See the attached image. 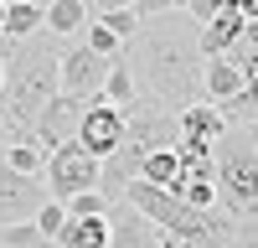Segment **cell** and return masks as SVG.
<instances>
[{
	"label": "cell",
	"instance_id": "cell-1",
	"mask_svg": "<svg viewBox=\"0 0 258 248\" xmlns=\"http://www.w3.org/2000/svg\"><path fill=\"white\" fill-rule=\"evenodd\" d=\"M124 62L135 73L140 98L160 109H186L202 98V47H197V21L186 11H160L140 21L135 41L124 47Z\"/></svg>",
	"mask_w": 258,
	"mask_h": 248
},
{
	"label": "cell",
	"instance_id": "cell-2",
	"mask_svg": "<svg viewBox=\"0 0 258 248\" xmlns=\"http://www.w3.org/2000/svg\"><path fill=\"white\" fill-rule=\"evenodd\" d=\"M57 57L62 47L52 36H26L0 57L6 62V88H0V109H6L16 140H31V124L41 114V103L57 93Z\"/></svg>",
	"mask_w": 258,
	"mask_h": 248
},
{
	"label": "cell",
	"instance_id": "cell-3",
	"mask_svg": "<svg viewBox=\"0 0 258 248\" xmlns=\"http://www.w3.org/2000/svg\"><path fill=\"white\" fill-rule=\"evenodd\" d=\"M124 207H135L145 222H155L160 233H170L176 243L186 248H227L232 243V217L227 212H197V207H186L176 192H160V186H145V181H129L119 192Z\"/></svg>",
	"mask_w": 258,
	"mask_h": 248
},
{
	"label": "cell",
	"instance_id": "cell-4",
	"mask_svg": "<svg viewBox=\"0 0 258 248\" xmlns=\"http://www.w3.org/2000/svg\"><path fill=\"white\" fill-rule=\"evenodd\" d=\"M222 150H217V165H212V181H222L227 192V207L232 217H253L258 207V171H253V124H243V130H222Z\"/></svg>",
	"mask_w": 258,
	"mask_h": 248
},
{
	"label": "cell",
	"instance_id": "cell-5",
	"mask_svg": "<svg viewBox=\"0 0 258 248\" xmlns=\"http://www.w3.org/2000/svg\"><path fill=\"white\" fill-rule=\"evenodd\" d=\"M41 186H47L52 202H68L78 192H98V160L83 150L78 140L57 145V150L47 155V165H41Z\"/></svg>",
	"mask_w": 258,
	"mask_h": 248
},
{
	"label": "cell",
	"instance_id": "cell-6",
	"mask_svg": "<svg viewBox=\"0 0 258 248\" xmlns=\"http://www.w3.org/2000/svg\"><path fill=\"white\" fill-rule=\"evenodd\" d=\"M78 119H83V98H68V93H52L47 103H41V114L31 124V145L41 155H52L57 145H68L78 135Z\"/></svg>",
	"mask_w": 258,
	"mask_h": 248
},
{
	"label": "cell",
	"instance_id": "cell-7",
	"mask_svg": "<svg viewBox=\"0 0 258 248\" xmlns=\"http://www.w3.org/2000/svg\"><path fill=\"white\" fill-rule=\"evenodd\" d=\"M119 135H124V109H114V103H103V98H88L83 103V119H78V145L88 150L93 160H103L119 145Z\"/></svg>",
	"mask_w": 258,
	"mask_h": 248
},
{
	"label": "cell",
	"instance_id": "cell-8",
	"mask_svg": "<svg viewBox=\"0 0 258 248\" xmlns=\"http://www.w3.org/2000/svg\"><path fill=\"white\" fill-rule=\"evenodd\" d=\"M103 73H109V62L93 57L88 47H62V57H57V93L88 103V98H98Z\"/></svg>",
	"mask_w": 258,
	"mask_h": 248
},
{
	"label": "cell",
	"instance_id": "cell-9",
	"mask_svg": "<svg viewBox=\"0 0 258 248\" xmlns=\"http://www.w3.org/2000/svg\"><path fill=\"white\" fill-rule=\"evenodd\" d=\"M41 202H47V186H41V176H21V171H11V165L0 160V227H11V222H31Z\"/></svg>",
	"mask_w": 258,
	"mask_h": 248
},
{
	"label": "cell",
	"instance_id": "cell-10",
	"mask_svg": "<svg viewBox=\"0 0 258 248\" xmlns=\"http://www.w3.org/2000/svg\"><path fill=\"white\" fill-rule=\"evenodd\" d=\"M222 114H217V103H207V98H197V103H186V109H176V150H197V155H207L212 145L222 140Z\"/></svg>",
	"mask_w": 258,
	"mask_h": 248
},
{
	"label": "cell",
	"instance_id": "cell-11",
	"mask_svg": "<svg viewBox=\"0 0 258 248\" xmlns=\"http://www.w3.org/2000/svg\"><path fill=\"white\" fill-rule=\"evenodd\" d=\"M238 88H248V83H243V73L232 68L227 57H202V98L207 103H222V98H232Z\"/></svg>",
	"mask_w": 258,
	"mask_h": 248
},
{
	"label": "cell",
	"instance_id": "cell-12",
	"mask_svg": "<svg viewBox=\"0 0 258 248\" xmlns=\"http://www.w3.org/2000/svg\"><path fill=\"white\" fill-rule=\"evenodd\" d=\"M41 31V0H6V21H0V41L16 47Z\"/></svg>",
	"mask_w": 258,
	"mask_h": 248
},
{
	"label": "cell",
	"instance_id": "cell-13",
	"mask_svg": "<svg viewBox=\"0 0 258 248\" xmlns=\"http://www.w3.org/2000/svg\"><path fill=\"white\" fill-rule=\"evenodd\" d=\"M52 248H109V217H68Z\"/></svg>",
	"mask_w": 258,
	"mask_h": 248
},
{
	"label": "cell",
	"instance_id": "cell-14",
	"mask_svg": "<svg viewBox=\"0 0 258 248\" xmlns=\"http://www.w3.org/2000/svg\"><path fill=\"white\" fill-rule=\"evenodd\" d=\"M98 98L114 103V109H135V103H140V88H135V73H129L124 52L109 62V73H103V83H98Z\"/></svg>",
	"mask_w": 258,
	"mask_h": 248
},
{
	"label": "cell",
	"instance_id": "cell-15",
	"mask_svg": "<svg viewBox=\"0 0 258 248\" xmlns=\"http://www.w3.org/2000/svg\"><path fill=\"white\" fill-rule=\"evenodd\" d=\"M119 207H124V202H119ZM109 248H155V243H150V222L135 212V207L109 212Z\"/></svg>",
	"mask_w": 258,
	"mask_h": 248
},
{
	"label": "cell",
	"instance_id": "cell-16",
	"mask_svg": "<svg viewBox=\"0 0 258 248\" xmlns=\"http://www.w3.org/2000/svg\"><path fill=\"white\" fill-rule=\"evenodd\" d=\"M41 26L52 36H78L88 26V6H83V0H47V6H41Z\"/></svg>",
	"mask_w": 258,
	"mask_h": 248
},
{
	"label": "cell",
	"instance_id": "cell-17",
	"mask_svg": "<svg viewBox=\"0 0 258 248\" xmlns=\"http://www.w3.org/2000/svg\"><path fill=\"white\" fill-rule=\"evenodd\" d=\"M176 176H181V155H176V145H170V150H150V155L140 160V176H135V181L170 192V181H176Z\"/></svg>",
	"mask_w": 258,
	"mask_h": 248
},
{
	"label": "cell",
	"instance_id": "cell-18",
	"mask_svg": "<svg viewBox=\"0 0 258 248\" xmlns=\"http://www.w3.org/2000/svg\"><path fill=\"white\" fill-rule=\"evenodd\" d=\"M0 160H6L11 171H21V176H41V165H47V155H41L31 140H16V145H6V150H0Z\"/></svg>",
	"mask_w": 258,
	"mask_h": 248
},
{
	"label": "cell",
	"instance_id": "cell-19",
	"mask_svg": "<svg viewBox=\"0 0 258 248\" xmlns=\"http://www.w3.org/2000/svg\"><path fill=\"white\" fill-rule=\"evenodd\" d=\"M253 109H258V98H253V88H238L232 98H222V103H217V114H222V124H232V130H243V124H253Z\"/></svg>",
	"mask_w": 258,
	"mask_h": 248
},
{
	"label": "cell",
	"instance_id": "cell-20",
	"mask_svg": "<svg viewBox=\"0 0 258 248\" xmlns=\"http://www.w3.org/2000/svg\"><path fill=\"white\" fill-rule=\"evenodd\" d=\"M98 26L103 31H114V41H119V47H129V41H135V31H140V16L135 11H98Z\"/></svg>",
	"mask_w": 258,
	"mask_h": 248
},
{
	"label": "cell",
	"instance_id": "cell-21",
	"mask_svg": "<svg viewBox=\"0 0 258 248\" xmlns=\"http://www.w3.org/2000/svg\"><path fill=\"white\" fill-rule=\"evenodd\" d=\"M0 248H52V243L36 233V222H11L0 227Z\"/></svg>",
	"mask_w": 258,
	"mask_h": 248
},
{
	"label": "cell",
	"instance_id": "cell-22",
	"mask_svg": "<svg viewBox=\"0 0 258 248\" xmlns=\"http://www.w3.org/2000/svg\"><path fill=\"white\" fill-rule=\"evenodd\" d=\"M31 222H36V233H41V238L52 243V238L62 233V222H68V207H62V202H52V197H47V202L36 207V217H31Z\"/></svg>",
	"mask_w": 258,
	"mask_h": 248
},
{
	"label": "cell",
	"instance_id": "cell-23",
	"mask_svg": "<svg viewBox=\"0 0 258 248\" xmlns=\"http://www.w3.org/2000/svg\"><path fill=\"white\" fill-rule=\"evenodd\" d=\"M62 207H68V217H109L114 212V202H103L98 192H78V197H68Z\"/></svg>",
	"mask_w": 258,
	"mask_h": 248
},
{
	"label": "cell",
	"instance_id": "cell-24",
	"mask_svg": "<svg viewBox=\"0 0 258 248\" xmlns=\"http://www.w3.org/2000/svg\"><path fill=\"white\" fill-rule=\"evenodd\" d=\"M129 11H135L140 21H150V16H160V11H181V0H135Z\"/></svg>",
	"mask_w": 258,
	"mask_h": 248
},
{
	"label": "cell",
	"instance_id": "cell-25",
	"mask_svg": "<svg viewBox=\"0 0 258 248\" xmlns=\"http://www.w3.org/2000/svg\"><path fill=\"white\" fill-rule=\"evenodd\" d=\"M217 6H222V0H181V11H186L191 21H197V26H202V21H207L212 11H217Z\"/></svg>",
	"mask_w": 258,
	"mask_h": 248
},
{
	"label": "cell",
	"instance_id": "cell-26",
	"mask_svg": "<svg viewBox=\"0 0 258 248\" xmlns=\"http://www.w3.org/2000/svg\"><path fill=\"white\" fill-rule=\"evenodd\" d=\"M88 6H98V11H124V6H135V0H88Z\"/></svg>",
	"mask_w": 258,
	"mask_h": 248
},
{
	"label": "cell",
	"instance_id": "cell-27",
	"mask_svg": "<svg viewBox=\"0 0 258 248\" xmlns=\"http://www.w3.org/2000/svg\"><path fill=\"white\" fill-rule=\"evenodd\" d=\"M0 88H6V62H0Z\"/></svg>",
	"mask_w": 258,
	"mask_h": 248
},
{
	"label": "cell",
	"instance_id": "cell-28",
	"mask_svg": "<svg viewBox=\"0 0 258 248\" xmlns=\"http://www.w3.org/2000/svg\"><path fill=\"white\" fill-rule=\"evenodd\" d=\"M0 21H6V0H0Z\"/></svg>",
	"mask_w": 258,
	"mask_h": 248
},
{
	"label": "cell",
	"instance_id": "cell-29",
	"mask_svg": "<svg viewBox=\"0 0 258 248\" xmlns=\"http://www.w3.org/2000/svg\"><path fill=\"white\" fill-rule=\"evenodd\" d=\"M41 6H47V0H41Z\"/></svg>",
	"mask_w": 258,
	"mask_h": 248
}]
</instances>
